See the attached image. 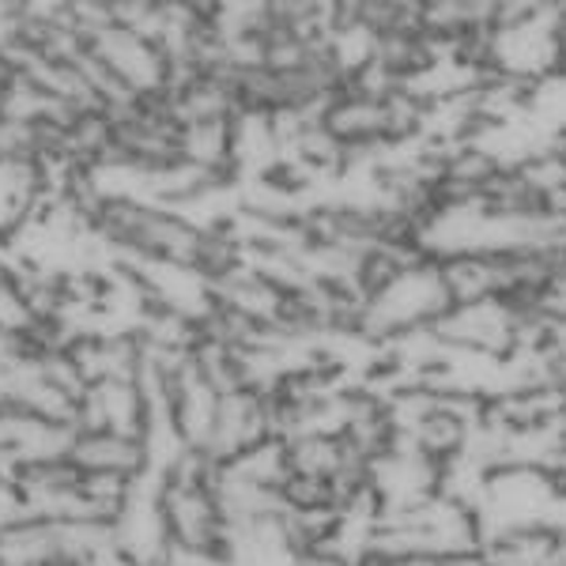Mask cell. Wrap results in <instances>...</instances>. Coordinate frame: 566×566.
I'll return each mask as SVG.
<instances>
[{
    "label": "cell",
    "mask_w": 566,
    "mask_h": 566,
    "mask_svg": "<svg viewBox=\"0 0 566 566\" xmlns=\"http://www.w3.org/2000/svg\"><path fill=\"white\" fill-rule=\"evenodd\" d=\"M69 461L80 472H98V476H125L140 480L151 472L148 442L117 431H76Z\"/></svg>",
    "instance_id": "1"
}]
</instances>
